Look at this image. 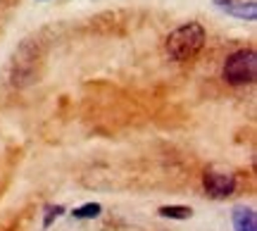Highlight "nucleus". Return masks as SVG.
Wrapping results in <instances>:
<instances>
[{"label":"nucleus","mask_w":257,"mask_h":231,"mask_svg":"<svg viewBox=\"0 0 257 231\" xmlns=\"http://www.w3.org/2000/svg\"><path fill=\"white\" fill-rule=\"evenodd\" d=\"M100 212H102V207L98 203H86V205H81V207H76L72 214L76 219H95Z\"/></svg>","instance_id":"0eeeda50"},{"label":"nucleus","mask_w":257,"mask_h":231,"mask_svg":"<svg viewBox=\"0 0 257 231\" xmlns=\"http://www.w3.org/2000/svg\"><path fill=\"white\" fill-rule=\"evenodd\" d=\"M221 10L226 15H233V17H238V19H248V22H252L257 17V5L252 0L250 3H226Z\"/></svg>","instance_id":"39448f33"},{"label":"nucleus","mask_w":257,"mask_h":231,"mask_svg":"<svg viewBox=\"0 0 257 231\" xmlns=\"http://www.w3.org/2000/svg\"><path fill=\"white\" fill-rule=\"evenodd\" d=\"M205 46V29L198 22H188L184 27L174 29L169 36H167V55L174 62H188L198 55Z\"/></svg>","instance_id":"f257e3e1"},{"label":"nucleus","mask_w":257,"mask_h":231,"mask_svg":"<svg viewBox=\"0 0 257 231\" xmlns=\"http://www.w3.org/2000/svg\"><path fill=\"white\" fill-rule=\"evenodd\" d=\"M160 217H167V219H191L193 210L184 207V205H165V207H160Z\"/></svg>","instance_id":"423d86ee"},{"label":"nucleus","mask_w":257,"mask_h":231,"mask_svg":"<svg viewBox=\"0 0 257 231\" xmlns=\"http://www.w3.org/2000/svg\"><path fill=\"white\" fill-rule=\"evenodd\" d=\"M233 229L236 231H257V217L252 207H236L233 210Z\"/></svg>","instance_id":"20e7f679"},{"label":"nucleus","mask_w":257,"mask_h":231,"mask_svg":"<svg viewBox=\"0 0 257 231\" xmlns=\"http://www.w3.org/2000/svg\"><path fill=\"white\" fill-rule=\"evenodd\" d=\"M202 186L210 198H229L233 191H236V176L229 174V172H207L202 176Z\"/></svg>","instance_id":"7ed1b4c3"},{"label":"nucleus","mask_w":257,"mask_h":231,"mask_svg":"<svg viewBox=\"0 0 257 231\" xmlns=\"http://www.w3.org/2000/svg\"><path fill=\"white\" fill-rule=\"evenodd\" d=\"M224 81L231 83V86H245V83H252L257 76V55L255 50H236L233 55L226 57L224 62Z\"/></svg>","instance_id":"f03ea898"},{"label":"nucleus","mask_w":257,"mask_h":231,"mask_svg":"<svg viewBox=\"0 0 257 231\" xmlns=\"http://www.w3.org/2000/svg\"><path fill=\"white\" fill-rule=\"evenodd\" d=\"M64 212V207L62 205H48L46 207V219H43V226H50V224H53V219H57V217H60V214Z\"/></svg>","instance_id":"6e6552de"}]
</instances>
